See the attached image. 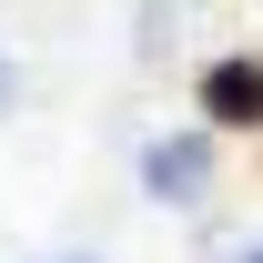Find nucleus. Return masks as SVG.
Masks as SVG:
<instances>
[{
    "mask_svg": "<svg viewBox=\"0 0 263 263\" xmlns=\"http://www.w3.org/2000/svg\"><path fill=\"white\" fill-rule=\"evenodd\" d=\"M142 182H152L162 202H193L202 182H213V152H202L193 132H172V142H152V152H142Z\"/></svg>",
    "mask_w": 263,
    "mask_h": 263,
    "instance_id": "1",
    "label": "nucleus"
},
{
    "mask_svg": "<svg viewBox=\"0 0 263 263\" xmlns=\"http://www.w3.org/2000/svg\"><path fill=\"white\" fill-rule=\"evenodd\" d=\"M202 101H213V122H263V61H223Z\"/></svg>",
    "mask_w": 263,
    "mask_h": 263,
    "instance_id": "2",
    "label": "nucleus"
},
{
    "mask_svg": "<svg viewBox=\"0 0 263 263\" xmlns=\"http://www.w3.org/2000/svg\"><path fill=\"white\" fill-rule=\"evenodd\" d=\"M253 263H263V253H253Z\"/></svg>",
    "mask_w": 263,
    "mask_h": 263,
    "instance_id": "3",
    "label": "nucleus"
}]
</instances>
